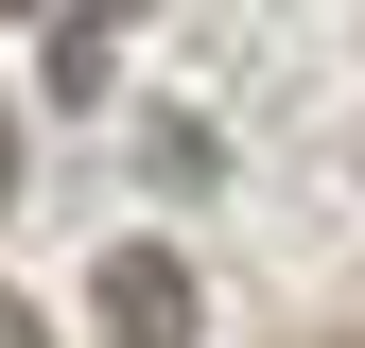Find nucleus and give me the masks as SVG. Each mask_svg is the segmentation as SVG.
<instances>
[{"label":"nucleus","mask_w":365,"mask_h":348,"mask_svg":"<svg viewBox=\"0 0 365 348\" xmlns=\"http://www.w3.org/2000/svg\"><path fill=\"white\" fill-rule=\"evenodd\" d=\"M0 348H53V314H35V296H0Z\"/></svg>","instance_id":"f03ea898"},{"label":"nucleus","mask_w":365,"mask_h":348,"mask_svg":"<svg viewBox=\"0 0 365 348\" xmlns=\"http://www.w3.org/2000/svg\"><path fill=\"white\" fill-rule=\"evenodd\" d=\"M0 209H18V105H0Z\"/></svg>","instance_id":"7ed1b4c3"},{"label":"nucleus","mask_w":365,"mask_h":348,"mask_svg":"<svg viewBox=\"0 0 365 348\" xmlns=\"http://www.w3.org/2000/svg\"><path fill=\"white\" fill-rule=\"evenodd\" d=\"M87 314H105V348H192V331H209V296H192V261H174V244H105Z\"/></svg>","instance_id":"f257e3e1"}]
</instances>
